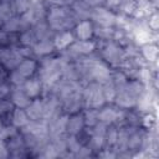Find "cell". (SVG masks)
<instances>
[{
  "label": "cell",
  "mask_w": 159,
  "mask_h": 159,
  "mask_svg": "<svg viewBox=\"0 0 159 159\" xmlns=\"http://www.w3.org/2000/svg\"><path fill=\"white\" fill-rule=\"evenodd\" d=\"M86 106L88 108H99L103 106L104 97L102 92V84L98 82H92L89 83L84 89H83V96H82Z\"/></svg>",
  "instance_id": "cell-1"
},
{
  "label": "cell",
  "mask_w": 159,
  "mask_h": 159,
  "mask_svg": "<svg viewBox=\"0 0 159 159\" xmlns=\"http://www.w3.org/2000/svg\"><path fill=\"white\" fill-rule=\"evenodd\" d=\"M73 17L63 7H53L48 12V25L53 30H65L72 25Z\"/></svg>",
  "instance_id": "cell-2"
},
{
  "label": "cell",
  "mask_w": 159,
  "mask_h": 159,
  "mask_svg": "<svg viewBox=\"0 0 159 159\" xmlns=\"http://www.w3.org/2000/svg\"><path fill=\"white\" fill-rule=\"evenodd\" d=\"M102 55H103V58L107 62H109L112 66H119L125 61L124 51L114 42H108L103 48Z\"/></svg>",
  "instance_id": "cell-3"
},
{
  "label": "cell",
  "mask_w": 159,
  "mask_h": 159,
  "mask_svg": "<svg viewBox=\"0 0 159 159\" xmlns=\"http://www.w3.org/2000/svg\"><path fill=\"white\" fill-rule=\"evenodd\" d=\"M22 55L19 48H7L2 50L0 52V62L6 68H14L17 67V65L22 61Z\"/></svg>",
  "instance_id": "cell-4"
},
{
  "label": "cell",
  "mask_w": 159,
  "mask_h": 159,
  "mask_svg": "<svg viewBox=\"0 0 159 159\" xmlns=\"http://www.w3.org/2000/svg\"><path fill=\"white\" fill-rule=\"evenodd\" d=\"M92 19L97 24H99L101 26H104V27H109L117 21L113 12H111L109 10L103 9V7H97L92 12Z\"/></svg>",
  "instance_id": "cell-5"
},
{
  "label": "cell",
  "mask_w": 159,
  "mask_h": 159,
  "mask_svg": "<svg viewBox=\"0 0 159 159\" xmlns=\"http://www.w3.org/2000/svg\"><path fill=\"white\" fill-rule=\"evenodd\" d=\"M123 119H124V113L122 111H117L111 107L103 108L101 112L98 111V120L106 124H112L117 120H123Z\"/></svg>",
  "instance_id": "cell-6"
},
{
  "label": "cell",
  "mask_w": 159,
  "mask_h": 159,
  "mask_svg": "<svg viewBox=\"0 0 159 159\" xmlns=\"http://www.w3.org/2000/svg\"><path fill=\"white\" fill-rule=\"evenodd\" d=\"M26 114L30 120H40L43 119V102L40 99H36L34 102H30V104L26 107Z\"/></svg>",
  "instance_id": "cell-7"
},
{
  "label": "cell",
  "mask_w": 159,
  "mask_h": 159,
  "mask_svg": "<svg viewBox=\"0 0 159 159\" xmlns=\"http://www.w3.org/2000/svg\"><path fill=\"white\" fill-rule=\"evenodd\" d=\"M94 42L89 40H80L77 42H72L70 51L76 55H88L94 50Z\"/></svg>",
  "instance_id": "cell-8"
},
{
  "label": "cell",
  "mask_w": 159,
  "mask_h": 159,
  "mask_svg": "<svg viewBox=\"0 0 159 159\" xmlns=\"http://www.w3.org/2000/svg\"><path fill=\"white\" fill-rule=\"evenodd\" d=\"M84 127V120L82 116L75 114L72 117H68L67 119V125H66V130L71 134V135H76L78 134Z\"/></svg>",
  "instance_id": "cell-9"
},
{
  "label": "cell",
  "mask_w": 159,
  "mask_h": 159,
  "mask_svg": "<svg viewBox=\"0 0 159 159\" xmlns=\"http://www.w3.org/2000/svg\"><path fill=\"white\" fill-rule=\"evenodd\" d=\"M93 26L89 21L83 20L80 21V24L76 25V35L78 40H89L91 36L93 35Z\"/></svg>",
  "instance_id": "cell-10"
},
{
  "label": "cell",
  "mask_w": 159,
  "mask_h": 159,
  "mask_svg": "<svg viewBox=\"0 0 159 159\" xmlns=\"http://www.w3.org/2000/svg\"><path fill=\"white\" fill-rule=\"evenodd\" d=\"M11 101H12V103H14L17 108H26V107L30 104V102H31L30 97L24 92L22 87H21V88H17V89H15V91L12 92Z\"/></svg>",
  "instance_id": "cell-11"
},
{
  "label": "cell",
  "mask_w": 159,
  "mask_h": 159,
  "mask_svg": "<svg viewBox=\"0 0 159 159\" xmlns=\"http://www.w3.org/2000/svg\"><path fill=\"white\" fill-rule=\"evenodd\" d=\"M21 87H22L24 92L30 98L37 97L40 94V92H41V82H40V80H29V81H25Z\"/></svg>",
  "instance_id": "cell-12"
},
{
  "label": "cell",
  "mask_w": 159,
  "mask_h": 159,
  "mask_svg": "<svg viewBox=\"0 0 159 159\" xmlns=\"http://www.w3.org/2000/svg\"><path fill=\"white\" fill-rule=\"evenodd\" d=\"M35 70H36V62H35L34 60H30V58L22 60V61L17 65V67H16V71H17L20 75H22L25 78L30 77V76L35 72Z\"/></svg>",
  "instance_id": "cell-13"
},
{
  "label": "cell",
  "mask_w": 159,
  "mask_h": 159,
  "mask_svg": "<svg viewBox=\"0 0 159 159\" xmlns=\"http://www.w3.org/2000/svg\"><path fill=\"white\" fill-rule=\"evenodd\" d=\"M55 45L52 41H50V39H45V40H40L39 42H36L34 45V52L36 55L43 56V55H48L52 52Z\"/></svg>",
  "instance_id": "cell-14"
},
{
  "label": "cell",
  "mask_w": 159,
  "mask_h": 159,
  "mask_svg": "<svg viewBox=\"0 0 159 159\" xmlns=\"http://www.w3.org/2000/svg\"><path fill=\"white\" fill-rule=\"evenodd\" d=\"M73 42V36L71 32L68 31H63L61 32L60 35H57L53 40V45L58 50H62V48H66L67 46H70L71 43Z\"/></svg>",
  "instance_id": "cell-15"
},
{
  "label": "cell",
  "mask_w": 159,
  "mask_h": 159,
  "mask_svg": "<svg viewBox=\"0 0 159 159\" xmlns=\"http://www.w3.org/2000/svg\"><path fill=\"white\" fill-rule=\"evenodd\" d=\"M29 117L26 114L25 111H22V108H16L14 109L12 113V124L16 128H22L29 123Z\"/></svg>",
  "instance_id": "cell-16"
},
{
  "label": "cell",
  "mask_w": 159,
  "mask_h": 159,
  "mask_svg": "<svg viewBox=\"0 0 159 159\" xmlns=\"http://www.w3.org/2000/svg\"><path fill=\"white\" fill-rule=\"evenodd\" d=\"M143 142H144V137H143L139 132L129 133L128 143H127V149H130V150H138V149L142 147Z\"/></svg>",
  "instance_id": "cell-17"
},
{
  "label": "cell",
  "mask_w": 159,
  "mask_h": 159,
  "mask_svg": "<svg viewBox=\"0 0 159 159\" xmlns=\"http://www.w3.org/2000/svg\"><path fill=\"white\" fill-rule=\"evenodd\" d=\"M142 55L143 57L149 61V62H153L157 60V56H158V47L154 45V43H145L143 45L142 47Z\"/></svg>",
  "instance_id": "cell-18"
},
{
  "label": "cell",
  "mask_w": 159,
  "mask_h": 159,
  "mask_svg": "<svg viewBox=\"0 0 159 159\" xmlns=\"http://www.w3.org/2000/svg\"><path fill=\"white\" fill-rule=\"evenodd\" d=\"M102 92H103L104 101H107V102H112V101H114L117 89H116V87H114V84L112 83L111 80L107 81L106 83H103V86H102Z\"/></svg>",
  "instance_id": "cell-19"
},
{
  "label": "cell",
  "mask_w": 159,
  "mask_h": 159,
  "mask_svg": "<svg viewBox=\"0 0 159 159\" xmlns=\"http://www.w3.org/2000/svg\"><path fill=\"white\" fill-rule=\"evenodd\" d=\"M22 27L21 24V19L20 17H15V16H10L7 20L4 21V31L10 32V31H17Z\"/></svg>",
  "instance_id": "cell-20"
},
{
  "label": "cell",
  "mask_w": 159,
  "mask_h": 159,
  "mask_svg": "<svg viewBox=\"0 0 159 159\" xmlns=\"http://www.w3.org/2000/svg\"><path fill=\"white\" fill-rule=\"evenodd\" d=\"M50 27L47 25H45L43 22L39 21L36 22L35 25V30H34V34L36 36L37 40H45V39H48V35H50Z\"/></svg>",
  "instance_id": "cell-21"
},
{
  "label": "cell",
  "mask_w": 159,
  "mask_h": 159,
  "mask_svg": "<svg viewBox=\"0 0 159 159\" xmlns=\"http://www.w3.org/2000/svg\"><path fill=\"white\" fill-rule=\"evenodd\" d=\"M83 120H84V124L86 125H89V127H93L98 120V111L96 108H88L83 116Z\"/></svg>",
  "instance_id": "cell-22"
},
{
  "label": "cell",
  "mask_w": 159,
  "mask_h": 159,
  "mask_svg": "<svg viewBox=\"0 0 159 159\" xmlns=\"http://www.w3.org/2000/svg\"><path fill=\"white\" fill-rule=\"evenodd\" d=\"M117 137H118V129L116 128H109L107 129L106 132V135H104V140L107 143L108 147H116V143H117Z\"/></svg>",
  "instance_id": "cell-23"
},
{
  "label": "cell",
  "mask_w": 159,
  "mask_h": 159,
  "mask_svg": "<svg viewBox=\"0 0 159 159\" xmlns=\"http://www.w3.org/2000/svg\"><path fill=\"white\" fill-rule=\"evenodd\" d=\"M32 6L31 0H15V10L17 14H25Z\"/></svg>",
  "instance_id": "cell-24"
},
{
  "label": "cell",
  "mask_w": 159,
  "mask_h": 159,
  "mask_svg": "<svg viewBox=\"0 0 159 159\" xmlns=\"http://www.w3.org/2000/svg\"><path fill=\"white\" fill-rule=\"evenodd\" d=\"M106 140H104V137H101V135H94L92 134V138H91V149L92 150H99L103 148Z\"/></svg>",
  "instance_id": "cell-25"
},
{
  "label": "cell",
  "mask_w": 159,
  "mask_h": 159,
  "mask_svg": "<svg viewBox=\"0 0 159 159\" xmlns=\"http://www.w3.org/2000/svg\"><path fill=\"white\" fill-rule=\"evenodd\" d=\"M21 42L25 45V46H34L35 43H36V36H35V34H34V31L32 32H30V31H26V32H24L22 35H21Z\"/></svg>",
  "instance_id": "cell-26"
},
{
  "label": "cell",
  "mask_w": 159,
  "mask_h": 159,
  "mask_svg": "<svg viewBox=\"0 0 159 159\" xmlns=\"http://www.w3.org/2000/svg\"><path fill=\"white\" fill-rule=\"evenodd\" d=\"M10 82H11L12 84H15L16 87H19V86H22V84H24V82H25V77H24L22 75H20V73L15 70V71L11 72Z\"/></svg>",
  "instance_id": "cell-27"
},
{
  "label": "cell",
  "mask_w": 159,
  "mask_h": 159,
  "mask_svg": "<svg viewBox=\"0 0 159 159\" xmlns=\"http://www.w3.org/2000/svg\"><path fill=\"white\" fill-rule=\"evenodd\" d=\"M158 19H159V17H158V14H153V15L149 17V29H150V30L157 31V29H158V22H159Z\"/></svg>",
  "instance_id": "cell-28"
},
{
  "label": "cell",
  "mask_w": 159,
  "mask_h": 159,
  "mask_svg": "<svg viewBox=\"0 0 159 159\" xmlns=\"http://www.w3.org/2000/svg\"><path fill=\"white\" fill-rule=\"evenodd\" d=\"M4 157H7V147L4 139L0 138V158H4Z\"/></svg>",
  "instance_id": "cell-29"
},
{
  "label": "cell",
  "mask_w": 159,
  "mask_h": 159,
  "mask_svg": "<svg viewBox=\"0 0 159 159\" xmlns=\"http://www.w3.org/2000/svg\"><path fill=\"white\" fill-rule=\"evenodd\" d=\"M143 123H144V125H145L147 128H150L152 124L154 123V117H153L152 114H147V116L144 117V119H143Z\"/></svg>",
  "instance_id": "cell-30"
},
{
  "label": "cell",
  "mask_w": 159,
  "mask_h": 159,
  "mask_svg": "<svg viewBox=\"0 0 159 159\" xmlns=\"http://www.w3.org/2000/svg\"><path fill=\"white\" fill-rule=\"evenodd\" d=\"M103 0H84V2L87 5H91V6H97L99 2H102Z\"/></svg>",
  "instance_id": "cell-31"
},
{
  "label": "cell",
  "mask_w": 159,
  "mask_h": 159,
  "mask_svg": "<svg viewBox=\"0 0 159 159\" xmlns=\"http://www.w3.org/2000/svg\"><path fill=\"white\" fill-rule=\"evenodd\" d=\"M101 157H116V154H114V153H109V152H108V149H107L104 153H102V154H101Z\"/></svg>",
  "instance_id": "cell-32"
},
{
  "label": "cell",
  "mask_w": 159,
  "mask_h": 159,
  "mask_svg": "<svg viewBox=\"0 0 159 159\" xmlns=\"http://www.w3.org/2000/svg\"><path fill=\"white\" fill-rule=\"evenodd\" d=\"M2 129V124H1V120H0V130Z\"/></svg>",
  "instance_id": "cell-33"
}]
</instances>
